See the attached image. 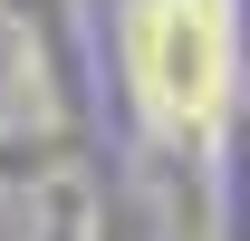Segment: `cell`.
<instances>
[{
    "instance_id": "6da1fadb",
    "label": "cell",
    "mask_w": 250,
    "mask_h": 241,
    "mask_svg": "<svg viewBox=\"0 0 250 241\" xmlns=\"http://www.w3.org/2000/svg\"><path fill=\"white\" fill-rule=\"evenodd\" d=\"M221 0H145L135 10V87L164 125H202L221 116Z\"/></svg>"
}]
</instances>
